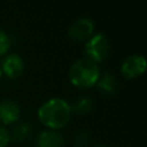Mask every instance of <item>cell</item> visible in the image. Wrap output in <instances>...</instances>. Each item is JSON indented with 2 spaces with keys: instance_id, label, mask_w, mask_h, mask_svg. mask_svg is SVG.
<instances>
[{
  "instance_id": "obj_1",
  "label": "cell",
  "mask_w": 147,
  "mask_h": 147,
  "mask_svg": "<svg viewBox=\"0 0 147 147\" xmlns=\"http://www.w3.org/2000/svg\"><path fill=\"white\" fill-rule=\"evenodd\" d=\"M70 115L71 106L61 98H52L47 100L38 110L40 122L54 130L63 127L69 122Z\"/></svg>"
},
{
  "instance_id": "obj_2",
  "label": "cell",
  "mask_w": 147,
  "mask_h": 147,
  "mask_svg": "<svg viewBox=\"0 0 147 147\" xmlns=\"http://www.w3.org/2000/svg\"><path fill=\"white\" fill-rule=\"evenodd\" d=\"M100 70L95 62L88 59H80L76 61L69 70L70 82L82 88H87L95 85L100 77Z\"/></svg>"
},
{
  "instance_id": "obj_3",
  "label": "cell",
  "mask_w": 147,
  "mask_h": 147,
  "mask_svg": "<svg viewBox=\"0 0 147 147\" xmlns=\"http://www.w3.org/2000/svg\"><path fill=\"white\" fill-rule=\"evenodd\" d=\"M84 51L88 56V60L93 62H101L102 60H105L109 52L108 38L103 33H96L92 36L86 41Z\"/></svg>"
},
{
  "instance_id": "obj_4",
  "label": "cell",
  "mask_w": 147,
  "mask_h": 147,
  "mask_svg": "<svg viewBox=\"0 0 147 147\" xmlns=\"http://www.w3.org/2000/svg\"><path fill=\"white\" fill-rule=\"evenodd\" d=\"M146 69V60L142 55L133 54L126 57L121 67V71L126 78H134L140 76Z\"/></svg>"
},
{
  "instance_id": "obj_5",
  "label": "cell",
  "mask_w": 147,
  "mask_h": 147,
  "mask_svg": "<svg viewBox=\"0 0 147 147\" xmlns=\"http://www.w3.org/2000/svg\"><path fill=\"white\" fill-rule=\"evenodd\" d=\"M94 30V23L87 17L77 20L69 29V37L75 40L87 39Z\"/></svg>"
},
{
  "instance_id": "obj_6",
  "label": "cell",
  "mask_w": 147,
  "mask_h": 147,
  "mask_svg": "<svg viewBox=\"0 0 147 147\" xmlns=\"http://www.w3.org/2000/svg\"><path fill=\"white\" fill-rule=\"evenodd\" d=\"M1 65V71L9 78H16L18 77L24 69V63L21 56L17 54H9L3 60Z\"/></svg>"
},
{
  "instance_id": "obj_7",
  "label": "cell",
  "mask_w": 147,
  "mask_h": 147,
  "mask_svg": "<svg viewBox=\"0 0 147 147\" xmlns=\"http://www.w3.org/2000/svg\"><path fill=\"white\" fill-rule=\"evenodd\" d=\"M21 110L16 102L3 100L0 102V121L3 124H11L20 118Z\"/></svg>"
},
{
  "instance_id": "obj_8",
  "label": "cell",
  "mask_w": 147,
  "mask_h": 147,
  "mask_svg": "<svg viewBox=\"0 0 147 147\" xmlns=\"http://www.w3.org/2000/svg\"><path fill=\"white\" fill-rule=\"evenodd\" d=\"M37 147H62L63 138L56 130H44L36 140Z\"/></svg>"
},
{
  "instance_id": "obj_9",
  "label": "cell",
  "mask_w": 147,
  "mask_h": 147,
  "mask_svg": "<svg viewBox=\"0 0 147 147\" xmlns=\"http://www.w3.org/2000/svg\"><path fill=\"white\" fill-rule=\"evenodd\" d=\"M96 85L106 93H114L116 90V78L111 74L105 72L102 76L100 75Z\"/></svg>"
},
{
  "instance_id": "obj_10",
  "label": "cell",
  "mask_w": 147,
  "mask_h": 147,
  "mask_svg": "<svg viewBox=\"0 0 147 147\" xmlns=\"http://www.w3.org/2000/svg\"><path fill=\"white\" fill-rule=\"evenodd\" d=\"M30 133H31L30 124L26 122H21L13 129L11 133L9 134H10V139L15 141H21V140H24L26 137H29Z\"/></svg>"
},
{
  "instance_id": "obj_11",
  "label": "cell",
  "mask_w": 147,
  "mask_h": 147,
  "mask_svg": "<svg viewBox=\"0 0 147 147\" xmlns=\"http://www.w3.org/2000/svg\"><path fill=\"white\" fill-rule=\"evenodd\" d=\"M93 103H92V100H90L88 98H82L79 99L72 107H71V111H76V113H79V114H84V113H87L91 110Z\"/></svg>"
},
{
  "instance_id": "obj_12",
  "label": "cell",
  "mask_w": 147,
  "mask_h": 147,
  "mask_svg": "<svg viewBox=\"0 0 147 147\" xmlns=\"http://www.w3.org/2000/svg\"><path fill=\"white\" fill-rule=\"evenodd\" d=\"M10 47V40L9 37L6 34V32H3L0 29V55H3L8 52Z\"/></svg>"
},
{
  "instance_id": "obj_13",
  "label": "cell",
  "mask_w": 147,
  "mask_h": 147,
  "mask_svg": "<svg viewBox=\"0 0 147 147\" xmlns=\"http://www.w3.org/2000/svg\"><path fill=\"white\" fill-rule=\"evenodd\" d=\"M9 140H10L9 131L3 125H0V147H6Z\"/></svg>"
},
{
  "instance_id": "obj_14",
  "label": "cell",
  "mask_w": 147,
  "mask_h": 147,
  "mask_svg": "<svg viewBox=\"0 0 147 147\" xmlns=\"http://www.w3.org/2000/svg\"><path fill=\"white\" fill-rule=\"evenodd\" d=\"M94 147H107L106 145H95Z\"/></svg>"
},
{
  "instance_id": "obj_15",
  "label": "cell",
  "mask_w": 147,
  "mask_h": 147,
  "mask_svg": "<svg viewBox=\"0 0 147 147\" xmlns=\"http://www.w3.org/2000/svg\"><path fill=\"white\" fill-rule=\"evenodd\" d=\"M1 75H2V71H1V65H0V78H1Z\"/></svg>"
}]
</instances>
